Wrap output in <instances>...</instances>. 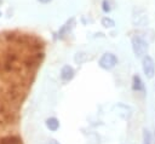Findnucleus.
<instances>
[{
  "label": "nucleus",
  "mask_w": 155,
  "mask_h": 144,
  "mask_svg": "<svg viewBox=\"0 0 155 144\" xmlns=\"http://www.w3.org/2000/svg\"><path fill=\"white\" fill-rule=\"evenodd\" d=\"M0 4H1V0H0Z\"/></svg>",
  "instance_id": "10"
},
{
  "label": "nucleus",
  "mask_w": 155,
  "mask_h": 144,
  "mask_svg": "<svg viewBox=\"0 0 155 144\" xmlns=\"http://www.w3.org/2000/svg\"><path fill=\"white\" fill-rule=\"evenodd\" d=\"M0 144H21V140L17 137H5L0 139Z\"/></svg>",
  "instance_id": "4"
},
{
  "label": "nucleus",
  "mask_w": 155,
  "mask_h": 144,
  "mask_svg": "<svg viewBox=\"0 0 155 144\" xmlns=\"http://www.w3.org/2000/svg\"><path fill=\"white\" fill-rule=\"evenodd\" d=\"M0 16H1V12H0Z\"/></svg>",
  "instance_id": "11"
},
{
  "label": "nucleus",
  "mask_w": 155,
  "mask_h": 144,
  "mask_svg": "<svg viewBox=\"0 0 155 144\" xmlns=\"http://www.w3.org/2000/svg\"><path fill=\"white\" fill-rule=\"evenodd\" d=\"M46 125H47V127H48L51 131H56V129L58 128V121H57L54 117L48 119V120L46 121Z\"/></svg>",
  "instance_id": "6"
},
{
  "label": "nucleus",
  "mask_w": 155,
  "mask_h": 144,
  "mask_svg": "<svg viewBox=\"0 0 155 144\" xmlns=\"http://www.w3.org/2000/svg\"><path fill=\"white\" fill-rule=\"evenodd\" d=\"M39 2H41V4H47V2H50L51 0H38Z\"/></svg>",
  "instance_id": "9"
},
{
  "label": "nucleus",
  "mask_w": 155,
  "mask_h": 144,
  "mask_svg": "<svg viewBox=\"0 0 155 144\" xmlns=\"http://www.w3.org/2000/svg\"><path fill=\"white\" fill-rule=\"evenodd\" d=\"M116 64V57L111 53H105L99 61V65L104 69H110Z\"/></svg>",
  "instance_id": "1"
},
{
  "label": "nucleus",
  "mask_w": 155,
  "mask_h": 144,
  "mask_svg": "<svg viewBox=\"0 0 155 144\" xmlns=\"http://www.w3.org/2000/svg\"><path fill=\"white\" fill-rule=\"evenodd\" d=\"M62 77L65 79V80L71 79V77H73V69H71L70 67H68V65L64 67L63 70H62Z\"/></svg>",
  "instance_id": "5"
},
{
  "label": "nucleus",
  "mask_w": 155,
  "mask_h": 144,
  "mask_svg": "<svg viewBox=\"0 0 155 144\" xmlns=\"http://www.w3.org/2000/svg\"><path fill=\"white\" fill-rule=\"evenodd\" d=\"M110 6H109V1L108 0H104L103 1V10L105 11V12H108V11H110Z\"/></svg>",
  "instance_id": "8"
},
{
  "label": "nucleus",
  "mask_w": 155,
  "mask_h": 144,
  "mask_svg": "<svg viewBox=\"0 0 155 144\" xmlns=\"http://www.w3.org/2000/svg\"><path fill=\"white\" fill-rule=\"evenodd\" d=\"M102 24H103L104 27H107V28H108V27H113V25H114V22H113L110 18L105 17V18H103V19H102Z\"/></svg>",
  "instance_id": "7"
},
{
  "label": "nucleus",
  "mask_w": 155,
  "mask_h": 144,
  "mask_svg": "<svg viewBox=\"0 0 155 144\" xmlns=\"http://www.w3.org/2000/svg\"><path fill=\"white\" fill-rule=\"evenodd\" d=\"M143 69H144V73L150 77V76H153V74H154V69H155V65H154V62H153V59L149 57V56H147L145 58H144V61H143Z\"/></svg>",
  "instance_id": "2"
},
{
  "label": "nucleus",
  "mask_w": 155,
  "mask_h": 144,
  "mask_svg": "<svg viewBox=\"0 0 155 144\" xmlns=\"http://www.w3.org/2000/svg\"><path fill=\"white\" fill-rule=\"evenodd\" d=\"M133 50H134L136 54L140 56V54L147 50V45H145V42H144L143 40H140V39H134V40H133Z\"/></svg>",
  "instance_id": "3"
}]
</instances>
